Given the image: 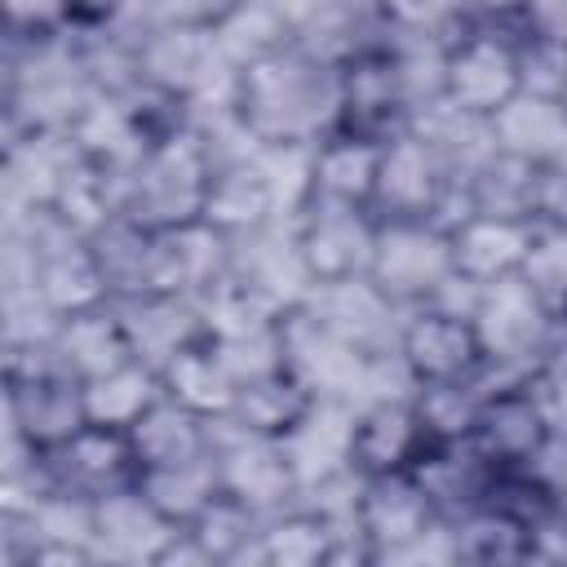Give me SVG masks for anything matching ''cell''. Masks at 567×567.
Wrapping results in <instances>:
<instances>
[{"label":"cell","instance_id":"cell-1","mask_svg":"<svg viewBox=\"0 0 567 567\" xmlns=\"http://www.w3.org/2000/svg\"><path fill=\"white\" fill-rule=\"evenodd\" d=\"M226 111L248 146H315L337 128V62H323L292 40L279 53L230 71Z\"/></svg>","mask_w":567,"mask_h":567},{"label":"cell","instance_id":"cell-2","mask_svg":"<svg viewBox=\"0 0 567 567\" xmlns=\"http://www.w3.org/2000/svg\"><path fill=\"white\" fill-rule=\"evenodd\" d=\"M213 164L217 151L195 124V115L173 128H159L142 146V155L120 173V217L142 230H177L199 221Z\"/></svg>","mask_w":567,"mask_h":567},{"label":"cell","instance_id":"cell-3","mask_svg":"<svg viewBox=\"0 0 567 567\" xmlns=\"http://www.w3.org/2000/svg\"><path fill=\"white\" fill-rule=\"evenodd\" d=\"M341 518L368 563H403V558L452 563L443 518L412 470L354 474V492Z\"/></svg>","mask_w":567,"mask_h":567},{"label":"cell","instance_id":"cell-4","mask_svg":"<svg viewBox=\"0 0 567 567\" xmlns=\"http://www.w3.org/2000/svg\"><path fill=\"white\" fill-rule=\"evenodd\" d=\"M465 315L474 323L487 377H518L563 346V315H554L523 275L470 288Z\"/></svg>","mask_w":567,"mask_h":567},{"label":"cell","instance_id":"cell-5","mask_svg":"<svg viewBox=\"0 0 567 567\" xmlns=\"http://www.w3.org/2000/svg\"><path fill=\"white\" fill-rule=\"evenodd\" d=\"M368 213L377 221H439V226L461 217L456 173L447 155L416 124H403L390 137H381Z\"/></svg>","mask_w":567,"mask_h":567},{"label":"cell","instance_id":"cell-6","mask_svg":"<svg viewBox=\"0 0 567 567\" xmlns=\"http://www.w3.org/2000/svg\"><path fill=\"white\" fill-rule=\"evenodd\" d=\"M523 89L518 35L509 27L461 22L439 49V97L447 111L470 120H492Z\"/></svg>","mask_w":567,"mask_h":567},{"label":"cell","instance_id":"cell-7","mask_svg":"<svg viewBox=\"0 0 567 567\" xmlns=\"http://www.w3.org/2000/svg\"><path fill=\"white\" fill-rule=\"evenodd\" d=\"M363 279L394 310L443 301L456 284L452 252H447V226H439V221H377L372 217V252H368Z\"/></svg>","mask_w":567,"mask_h":567},{"label":"cell","instance_id":"cell-8","mask_svg":"<svg viewBox=\"0 0 567 567\" xmlns=\"http://www.w3.org/2000/svg\"><path fill=\"white\" fill-rule=\"evenodd\" d=\"M390 350L403 363L412 385L487 377L474 323H470L465 306H452V301H425V306L399 310Z\"/></svg>","mask_w":567,"mask_h":567},{"label":"cell","instance_id":"cell-9","mask_svg":"<svg viewBox=\"0 0 567 567\" xmlns=\"http://www.w3.org/2000/svg\"><path fill=\"white\" fill-rule=\"evenodd\" d=\"M554 434H563V425L540 408L523 377H487L470 443L496 474L523 470Z\"/></svg>","mask_w":567,"mask_h":567},{"label":"cell","instance_id":"cell-10","mask_svg":"<svg viewBox=\"0 0 567 567\" xmlns=\"http://www.w3.org/2000/svg\"><path fill=\"white\" fill-rule=\"evenodd\" d=\"M288 244L301 266L306 292L323 284L363 279L372 252V213L337 204H301L288 221Z\"/></svg>","mask_w":567,"mask_h":567},{"label":"cell","instance_id":"cell-11","mask_svg":"<svg viewBox=\"0 0 567 567\" xmlns=\"http://www.w3.org/2000/svg\"><path fill=\"white\" fill-rule=\"evenodd\" d=\"M199 221L208 230H217L226 244L248 239L257 230H270L275 221H284V204L279 190L261 164V155L252 146L217 155L208 186H204V204H199Z\"/></svg>","mask_w":567,"mask_h":567},{"label":"cell","instance_id":"cell-12","mask_svg":"<svg viewBox=\"0 0 567 567\" xmlns=\"http://www.w3.org/2000/svg\"><path fill=\"white\" fill-rule=\"evenodd\" d=\"M213 470L217 487L261 518L297 501V478L279 439H261L230 421H213Z\"/></svg>","mask_w":567,"mask_h":567},{"label":"cell","instance_id":"cell-13","mask_svg":"<svg viewBox=\"0 0 567 567\" xmlns=\"http://www.w3.org/2000/svg\"><path fill=\"white\" fill-rule=\"evenodd\" d=\"M31 461H35L40 478L53 492H66V496H80V501L111 496V492L128 487L133 474H137L128 434L124 430H102V425H89V421L71 439H62L58 447H49Z\"/></svg>","mask_w":567,"mask_h":567},{"label":"cell","instance_id":"cell-14","mask_svg":"<svg viewBox=\"0 0 567 567\" xmlns=\"http://www.w3.org/2000/svg\"><path fill=\"white\" fill-rule=\"evenodd\" d=\"M532 217H496V213H461L447 221V252L452 275L465 288H483L492 279L518 275L527 261V248L536 239Z\"/></svg>","mask_w":567,"mask_h":567},{"label":"cell","instance_id":"cell-15","mask_svg":"<svg viewBox=\"0 0 567 567\" xmlns=\"http://www.w3.org/2000/svg\"><path fill=\"white\" fill-rule=\"evenodd\" d=\"M381 137L328 128L306 151V199L301 204H337V208H363L372 204Z\"/></svg>","mask_w":567,"mask_h":567},{"label":"cell","instance_id":"cell-16","mask_svg":"<svg viewBox=\"0 0 567 567\" xmlns=\"http://www.w3.org/2000/svg\"><path fill=\"white\" fill-rule=\"evenodd\" d=\"M425 430L416 421L412 394L368 399L350 416V474H390L412 470L425 452Z\"/></svg>","mask_w":567,"mask_h":567},{"label":"cell","instance_id":"cell-17","mask_svg":"<svg viewBox=\"0 0 567 567\" xmlns=\"http://www.w3.org/2000/svg\"><path fill=\"white\" fill-rule=\"evenodd\" d=\"M487 142L501 155L527 159L536 168H563L567 164V106L563 97H540L518 89L492 120Z\"/></svg>","mask_w":567,"mask_h":567},{"label":"cell","instance_id":"cell-18","mask_svg":"<svg viewBox=\"0 0 567 567\" xmlns=\"http://www.w3.org/2000/svg\"><path fill=\"white\" fill-rule=\"evenodd\" d=\"M168 523L137 496V487H120L111 496L89 501V545L97 558L115 563H151L168 540Z\"/></svg>","mask_w":567,"mask_h":567},{"label":"cell","instance_id":"cell-19","mask_svg":"<svg viewBox=\"0 0 567 567\" xmlns=\"http://www.w3.org/2000/svg\"><path fill=\"white\" fill-rule=\"evenodd\" d=\"M49 350H53V359L75 381H89L97 372H111L124 359H137L133 346H128V332H124V323L115 315V301H102L93 310H75V315L53 319Z\"/></svg>","mask_w":567,"mask_h":567},{"label":"cell","instance_id":"cell-20","mask_svg":"<svg viewBox=\"0 0 567 567\" xmlns=\"http://www.w3.org/2000/svg\"><path fill=\"white\" fill-rule=\"evenodd\" d=\"M155 372H159V390L173 403H182L186 412H195L204 421H226V412L235 403V377L204 332L182 341L168 359H159Z\"/></svg>","mask_w":567,"mask_h":567},{"label":"cell","instance_id":"cell-21","mask_svg":"<svg viewBox=\"0 0 567 567\" xmlns=\"http://www.w3.org/2000/svg\"><path fill=\"white\" fill-rule=\"evenodd\" d=\"M315 399L319 394L288 363H279V368H270V372L248 377V381L235 385V403H230L226 421L239 425V430H248V434H261V439H284L310 412Z\"/></svg>","mask_w":567,"mask_h":567},{"label":"cell","instance_id":"cell-22","mask_svg":"<svg viewBox=\"0 0 567 567\" xmlns=\"http://www.w3.org/2000/svg\"><path fill=\"white\" fill-rule=\"evenodd\" d=\"M124 434H128V447H133L137 470L177 465V461H195V456H208L213 452V421L186 412L164 390H159V399Z\"/></svg>","mask_w":567,"mask_h":567},{"label":"cell","instance_id":"cell-23","mask_svg":"<svg viewBox=\"0 0 567 567\" xmlns=\"http://www.w3.org/2000/svg\"><path fill=\"white\" fill-rule=\"evenodd\" d=\"M213 40H217V53L230 71L248 66V62H261L279 49H288L297 40L292 31V18L279 0H239L226 18H217L213 27Z\"/></svg>","mask_w":567,"mask_h":567},{"label":"cell","instance_id":"cell-24","mask_svg":"<svg viewBox=\"0 0 567 567\" xmlns=\"http://www.w3.org/2000/svg\"><path fill=\"white\" fill-rule=\"evenodd\" d=\"M155 399H159V372L142 359H124L120 368L80 381L84 421L102 430H128Z\"/></svg>","mask_w":567,"mask_h":567},{"label":"cell","instance_id":"cell-25","mask_svg":"<svg viewBox=\"0 0 567 567\" xmlns=\"http://www.w3.org/2000/svg\"><path fill=\"white\" fill-rule=\"evenodd\" d=\"M137 496L168 523V527H186L213 496H217V470H213V452L195 456V461H177V465H151L133 474Z\"/></svg>","mask_w":567,"mask_h":567},{"label":"cell","instance_id":"cell-26","mask_svg":"<svg viewBox=\"0 0 567 567\" xmlns=\"http://www.w3.org/2000/svg\"><path fill=\"white\" fill-rule=\"evenodd\" d=\"M257 527H261V514H252L244 501H235L230 492L217 487V496L182 527L195 549L204 554V563H248V549L257 540Z\"/></svg>","mask_w":567,"mask_h":567},{"label":"cell","instance_id":"cell-27","mask_svg":"<svg viewBox=\"0 0 567 567\" xmlns=\"http://www.w3.org/2000/svg\"><path fill=\"white\" fill-rule=\"evenodd\" d=\"M487 377L474 381H439V385H412V408L430 443H461L474 430L478 394Z\"/></svg>","mask_w":567,"mask_h":567},{"label":"cell","instance_id":"cell-28","mask_svg":"<svg viewBox=\"0 0 567 567\" xmlns=\"http://www.w3.org/2000/svg\"><path fill=\"white\" fill-rule=\"evenodd\" d=\"M71 31H75L71 0H0V40L13 49L62 40Z\"/></svg>","mask_w":567,"mask_h":567},{"label":"cell","instance_id":"cell-29","mask_svg":"<svg viewBox=\"0 0 567 567\" xmlns=\"http://www.w3.org/2000/svg\"><path fill=\"white\" fill-rule=\"evenodd\" d=\"M518 275L536 288V297L554 315H563V292H567V221H540L536 226V239H532L527 261H523Z\"/></svg>","mask_w":567,"mask_h":567},{"label":"cell","instance_id":"cell-30","mask_svg":"<svg viewBox=\"0 0 567 567\" xmlns=\"http://www.w3.org/2000/svg\"><path fill=\"white\" fill-rule=\"evenodd\" d=\"M239 0H133L128 13L115 22L120 31L128 27H151V22H190V27H213L226 18Z\"/></svg>","mask_w":567,"mask_h":567},{"label":"cell","instance_id":"cell-31","mask_svg":"<svg viewBox=\"0 0 567 567\" xmlns=\"http://www.w3.org/2000/svg\"><path fill=\"white\" fill-rule=\"evenodd\" d=\"M563 22H567V0H527L514 35L523 40H563Z\"/></svg>","mask_w":567,"mask_h":567},{"label":"cell","instance_id":"cell-32","mask_svg":"<svg viewBox=\"0 0 567 567\" xmlns=\"http://www.w3.org/2000/svg\"><path fill=\"white\" fill-rule=\"evenodd\" d=\"M527 0H461V22H483V27H509L518 22Z\"/></svg>","mask_w":567,"mask_h":567},{"label":"cell","instance_id":"cell-33","mask_svg":"<svg viewBox=\"0 0 567 567\" xmlns=\"http://www.w3.org/2000/svg\"><path fill=\"white\" fill-rule=\"evenodd\" d=\"M128 4H133V0H71L75 27H84V31H106V27H115V22L128 13Z\"/></svg>","mask_w":567,"mask_h":567},{"label":"cell","instance_id":"cell-34","mask_svg":"<svg viewBox=\"0 0 567 567\" xmlns=\"http://www.w3.org/2000/svg\"><path fill=\"white\" fill-rule=\"evenodd\" d=\"M18 89H22V62L13 44H0V111H18Z\"/></svg>","mask_w":567,"mask_h":567},{"label":"cell","instance_id":"cell-35","mask_svg":"<svg viewBox=\"0 0 567 567\" xmlns=\"http://www.w3.org/2000/svg\"><path fill=\"white\" fill-rule=\"evenodd\" d=\"M22 137H27L22 115L18 111H0V173L9 168V159H13V151H18Z\"/></svg>","mask_w":567,"mask_h":567},{"label":"cell","instance_id":"cell-36","mask_svg":"<svg viewBox=\"0 0 567 567\" xmlns=\"http://www.w3.org/2000/svg\"><path fill=\"white\" fill-rule=\"evenodd\" d=\"M9 354H13V337H9L4 323H0V381H4V372H9Z\"/></svg>","mask_w":567,"mask_h":567},{"label":"cell","instance_id":"cell-37","mask_svg":"<svg viewBox=\"0 0 567 567\" xmlns=\"http://www.w3.org/2000/svg\"><path fill=\"white\" fill-rule=\"evenodd\" d=\"M0 44H4V40H0Z\"/></svg>","mask_w":567,"mask_h":567}]
</instances>
